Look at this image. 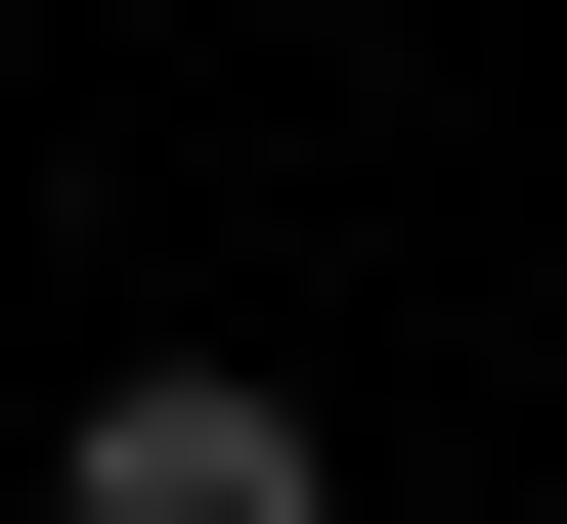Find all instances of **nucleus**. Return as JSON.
<instances>
[{"label":"nucleus","instance_id":"f257e3e1","mask_svg":"<svg viewBox=\"0 0 567 524\" xmlns=\"http://www.w3.org/2000/svg\"><path fill=\"white\" fill-rule=\"evenodd\" d=\"M44 524H350V481H306V393H218V350H132V393L44 438Z\"/></svg>","mask_w":567,"mask_h":524}]
</instances>
